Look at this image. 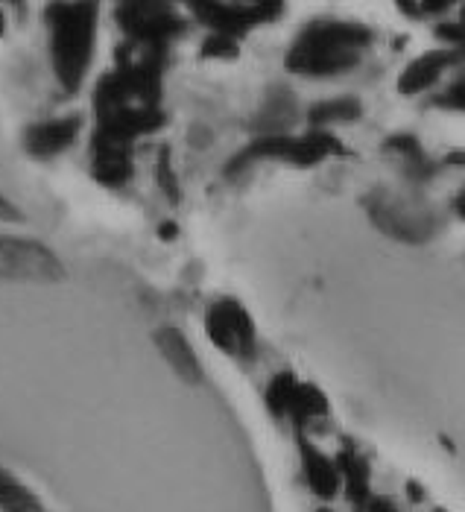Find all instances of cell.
I'll return each mask as SVG.
<instances>
[{"label": "cell", "mask_w": 465, "mask_h": 512, "mask_svg": "<svg viewBox=\"0 0 465 512\" xmlns=\"http://www.w3.org/2000/svg\"><path fill=\"white\" fill-rule=\"evenodd\" d=\"M0 512H47L41 498L24 483L18 480L9 469L0 466Z\"/></svg>", "instance_id": "cell-14"}, {"label": "cell", "mask_w": 465, "mask_h": 512, "mask_svg": "<svg viewBox=\"0 0 465 512\" xmlns=\"http://www.w3.org/2000/svg\"><path fill=\"white\" fill-rule=\"evenodd\" d=\"M360 118V103L351 97H340V100H325L319 106H313L308 112V120L313 129H328L334 123H349V120Z\"/></svg>", "instance_id": "cell-16"}, {"label": "cell", "mask_w": 465, "mask_h": 512, "mask_svg": "<svg viewBox=\"0 0 465 512\" xmlns=\"http://www.w3.org/2000/svg\"><path fill=\"white\" fill-rule=\"evenodd\" d=\"M243 3H267V6H281V0H243Z\"/></svg>", "instance_id": "cell-27"}, {"label": "cell", "mask_w": 465, "mask_h": 512, "mask_svg": "<svg viewBox=\"0 0 465 512\" xmlns=\"http://www.w3.org/2000/svg\"><path fill=\"white\" fill-rule=\"evenodd\" d=\"M176 232H179V229H176V226H170V223H167V226H161V237H164V240H173Z\"/></svg>", "instance_id": "cell-25"}, {"label": "cell", "mask_w": 465, "mask_h": 512, "mask_svg": "<svg viewBox=\"0 0 465 512\" xmlns=\"http://www.w3.org/2000/svg\"><path fill=\"white\" fill-rule=\"evenodd\" d=\"M395 6H398L404 15H422V3H419V0H395Z\"/></svg>", "instance_id": "cell-24"}, {"label": "cell", "mask_w": 465, "mask_h": 512, "mask_svg": "<svg viewBox=\"0 0 465 512\" xmlns=\"http://www.w3.org/2000/svg\"><path fill=\"white\" fill-rule=\"evenodd\" d=\"M6 33V12H3V6H0V36Z\"/></svg>", "instance_id": "cell-28"}, {"label": "cell", "mask_w": 465, "mask_h": 512, "mask_svg": "<svg viewBox=\"0 0 465 512\" xmlns=\"http://www.w3.org/2000/svg\"><path fill=\"white\" fill-rule=\"evenodd\" d=\"M91 176L103 188H123L132 179V144L94 129L91 141Z\"/></svg>", "instance_id": "cell-8"}, {"label": "cell", "mask_w": 465, "mask_h": 512, "mask_svg": "<svg viewBox=\"0 0 465 512\" xmlns=\"http://www.w3.org/2000/svg\"><path fill=\"white\" fill-rule=\"evenodd\" d=\"M82 132V118L79 115H62V118H47L27 126L24 132V150L27 156L47 161V158L68 153L79 141Z\"/></svg>", "instance_id": "cell-9"}, {"label": "cell", "mask_w": 465, "mask_h": 512, "mask_svg": "<svg viewBox=\"0 0 465 512\" xmlns=\"http://www.w3.org/2000/svg\"><path fill=\"white\" fill-rule=\"evenodd\" d=\"M3 3H12V6H15L18 12H24V0H3Z\"/></svg>", "instance_id": "cell-29"}, {"label": "cell", "mask_w": 465, "mask_h": 512, "mask_svg": "<svg viewBox=\"0 0 465 512\" xmlns=\"http://www.w3.org/2000/svg\"><path fill=\"white\" fill-rule=\"evenodd\" d=\"M334 460H337V469H340V480H343L349 504L354 510H366L369 501H372V469H369L366 457H360L354 451V445L346 442L343 451Z\"/></svg>", "instance_id": "cell-13"}, {"label": "cell", "mask_w": 465, "mask_h": 512, "mask_svg": "<svg viewBox=\"0 0 465 512\" xmlns=\"http://www.w3.org/2000/svg\"><path fill=\"white\" fill-rule=\"evenodd\" d=\"M0 278L30 281V284H56L65 278V264L41 240L0 235Z\"/></svg>", "instance_id": "cell-4"}, {"label": "cell", "mask_w": 465, "mask_h": 512, "mask_svg": "<svg viewBox=\"0 0 465 512\" xmlns=\"http://www.w3.org/2000/svg\"><path fill=\"white\" fill-rule=\"evenodd\" d=\"M158 182H161L164 194L173 199V202L179 199V182H176V173L170 167V153L167 150H161V156H158Z\"/></svg>", "instance_id": "cell-19"}, {"label": "cell", "mask_w": 465, "mask_h": 512, "mask_svg": "<svg viewBox=\"0 0 465 512\" xmlns=\"http://www.w3.org/2000/svg\"><path fill=\"white\" fill-rule=\"evenodd\" d=\"M454 208H457V214L465 220V188H463V194L457 197V202H454Z\"/></svg>", "instance_id": "cell-26"}, {"label": "cell", "mask_w": 465, "mask_h": 512, "mask_svg": "<svg viewBox=\"0 0 465 512\" xmlns=\"http://www.w3.org/2000/svg\"><path fill=\"white\" fill-rule=\"evenodd\" d=\"M153 340L155 349H158L161 357L167 360V366H170L185 384H199V381H202V363H199V357H196L191 340H188L179 328L164 325V328L155 331Z\"/></svg>", "instance_id": "cell-12"}, {"label": "cell", "mask_w": 465, "mask_h": 512, "mask_svg": "<svg viewBox=\"0 0 465 512\" xmlns=\"http://www.w3.org/2000/svg\"><path fill=\"white\" fill-rule=\"evenodd\" d=\"M439 106H442V109H451V112H465V79H460L457 85H451V88L439 97Z\"/></svg>", "instance_id": "cell-20"}, {"label": "cell", "mask_w": 465, "mask_h": 512, "mask_svg": "<svg viewBox=\"0 0 465 512\" xmlns=\"http://www.w3.org/2000/svg\"><path fill=\"white\" fill-rule=\"evenodd\" d=\"M328 416V398L319 393L313 384H299V393L293 401V410H290V419L299 431H305V425L313 419H322Z\"/></svg>", "instance_id": "cell-17"}, {"label": "cell", "mask_w": 465, "mask_h": 512, "mask_svg": "<svg viewBox=\"0 0 465 512\" xmlns=\"http://www.w3.org/2000/svg\"><path fill=\"white\" fill-rule=\"evenodd\" d=\"M117 24L135 47L158 53H164L167 44L185 30V21L173 9V0H120Z\"/></svg>", "instance_id": "cell-3"}, {"label": "cell", "mask_w": 465, "mask_h": 512, "mask_svg": "<svg viewBox=\"0 0 465 512\" xmlns=\"http://www.w3.org/2000/svg\"><path fill=\"white\" fill-rule=\"evenodd\" d=\"M369 217L381 232H387L395 240H427L439 226L430 208H419L407 199L372 197Z\"/></svg>", "instance_id": "cell-7"}, {"label": "cell", "mask_w": 465, "mask_h": 512, "mask_svg": "<svg viewBox=\"0 0 465 512\" xmlns=\"http://www.w3.org/2000/svg\"><path fill=\"white\" fill-rule=\"evenodd\" d=\"M299 384L296 375L290 372H278L272 375V381L267 384V393H264V401H267V410H270L275 419H290V410H293V401H296V393H299Z\"/></svg>", "instance_id": "cell-15"}, {"label": "cell", "mask_w": 465, "mask_h": 512, "mask_svg": "<svg viewBox=\"0 0 465 512\" xmlns=\"http://www.w3.org/2000/svg\"><path fill=\"white\" fill-rule=\"evenodd\" d=\"M363 512H398V507H395L389 498H384V495H372L369 507H366Z\"/></svg>", "instance_id": "cell-23"}, {"label": "cell", "mask_w": 465, "mask_h": 512, "mask_svg": "<svg viewBox=\"0 0 465 512\" xmlns=\"http://www.w3.org/2000/svg\"><path fill=\"white\" fill-rule=\"evenodd\" d=\"M234 56H237V39L232 36L211 33L202 41V59H234Z\"/></svg>", "instance_id": "cell-18"}, {"label": "cell", "mask_w": 465, "mask_h": 512, "mask_svg": "<svg viewBox=\"0 0 465 512\" xmlns=\"http://www.w3.org/2000/svg\"><path fill=\"white\" fill-rule=\"evenodd\" d=\"M188 9L202 27L220 36L240 39L252 27L267 24L281 15V6H267V3H226V0H188Z\"/></svg>", "instance_id": "cell-6"}, {"label": "cell", "mask_w": 465, "mask_h": 512, "mask_svg": "<svg viewBox=\"0 0 465 512\" xmlns=\"http://www.w3.org/2000/svg\"><path fill=\"white\" fill-rule=\"evenodd\" d=\"M457 24L465 30V0H463V9H460V21H457Z\"/></svg>", "instance_id": "cell-30"}, {"label": "cell", "mask_w": 465, "mask_h": 512, "mask_svg": "<svg viewBox=\"0 0 465 512\" xmlns=\"http://www.w3.org/2000/svg\"><path fill=\"white\" fill-rule=\"evenodd\" d=\"M50 62L65 94H77L97 50L100 0H53L44 9Z\"/></svg>", "instance_id": "cell-1"}, {"label": "cell", "mask_w": 465, "mask_h": 512, "mask_svg": "<svg viewBox=\"0 0 465 512\" xmlns=\"http://www.w3.org/2000/svg\"><path fill=\"white\" fill-rule=\"evenodd\" d=\"M316 512H334V510H328V507H322V510H316Z\"/></svg>", "instance_id": "cell-31"}, {"label": "cell", "mask_w": 465, "mask_h": 512, "mask_svg": "<svg viewBox=\"0 0 465 512\" xmlns=\"http://www.w3.org/2000/svg\"><path fill=\"white\" fill-rule=\"evenodd\" d=\"M21 220H24V211L0 191V223H21Z\"/></svg>", "instance_id": "cell-21"}, {"label": "cell", "mask_w": 465, "mask_h": 512, "mask_svg": "<svg viewBox=\"0 0 465 512\" xmlns=\"http://www.w3.org/2000/svg\"><path fill=\"white\" fill-rule=\"evenodd\" d=\"M422 3V15H439V12H448L454 3H463V0H419Z\"/></svg>", "instance_id": "cell-22"}, {"label": "cell", "mask_w": 465, "mask_h": 512, "mask_svg": "<svg viewBox=\"0 0 465 512\" xmlns=\"http://www.w3.org/2000/svg\"><path fill=\"white\" fill-rule=\"evenodd\" d=\"M372 30L357 21H313L287 50V71L299 77H337L360 62Z\"/></svg>", "instance_id": "cell-2"}, {"label": "cell", "mask_w": 465, "mask_h": 512, "mask_svg": "<svg viewBox=\"0 0 465 512\" xmlns=\"http://www.w3.org/2000/svg\"><path fill=\"white\" fill-rule=\"evenodd\" d=\"M433 512H448V510H433Z\"/></svg>", "instance_id": "cell-32"}, {"label": "cell", "mask_w": 465, "mask_h": 512, "mask_svg": "<svg viewBox=\"0 0 465 512\" xmlns=\"http://www.w3.org/2000/svg\"><path fill=\"white\" fill-rule=\"evenodd\" d=\"M460 59H465V47H442V50H430V53L416 56L404 68V74L398 77V91L407 94V97L422 94L427 88H433L442 79V74L451 65H457Z\"/></svg>", "instance_id": "cell-10"}, {"label": "cell", "mask_w": 465, "mask_h": 512, "mask_svg": "<svg viewBox=\"0 0 465 512\" xmlns=\"http://www.w3.org/2000/svg\"><path fill=\"white\" fill-rule=\"evenodd\" d=\"M205 334L223 355L249 360L258 346V331L249 311L237 299H217L205 311Z\"/></svg>", "instance_id": "cell-5"}, {"label": "cell", "mask_w": 465, "mask_h": 512, "mask_svg": "<svg viewBox=\"0 0 465 512\" xmlns=\"http://www.w3.org/2000/svg\"><path fill=\"white\" fill-rule=\"evenodd\" d=\"M299 457H302V474H305V483H308L310 492L319 501L337 498V492L343 489L337 460L328 457L325 451H319L308 436H305V431H299Z\"/></svg>", "instance_id": "cell-11"}]
</instances>
